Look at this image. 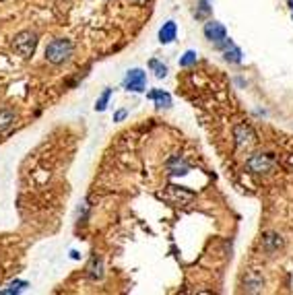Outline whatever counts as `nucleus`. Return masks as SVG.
<instances>
[{
  "label": "nucleus",
  "mask_w": 293,
  "mask_h": 295,
  "mask_svg": "<svg viewBox=\"0 0 293 295\" xmlns=\"http://www.w3.org/2000/svg\"><path fill=\"white\" fill-rule=\"evenodd\" d=\"M75 54V44L66 38H56L46 46V60L50 64H64L73 58Z\"/></svg>",
  "instance_id": "obj_1"
},
{
  "label": "nucleus",
  "mask_w": 293,
  "mask_h": 295,
  "mask_svg": "<svg viewBox=\"0 0 293 295\" xmlns=\"http://www.w3.org/2000/svg\"><path fill=\"white\" fill-rule=\"evenodd\" d=\"M38 33L31 31V29H23L15 36L13 40V50L17 52V56H21L23 60H29L33 54H36V48H38Z\"/></svg>",
  "instance_id": "obj_2"
},
{
  "label": "nucleus",
  "mask_w": 293,
  "mask_h": 295,
  "mask_svg": "<svg viewBox=\"0 0 293 295\" xmlns=\"http://www.w3.org/2000/svg\"><path fill=\"white\" fill-rule=\"evenodd\" d=\"M246 169L250 173H272L277 169V161L270 153H254L246 159Z\"/></svg>",
  "instance_id": "obj_3"
},
{
  "label": "nucleus",
  "mask_w": 293,
  "mask_h": 295,
  "mask_svg": "<svg viewBox=\"0 0 293 295\" xmlns=\"http://www.w3.org/2000/svg\"><path fill=\"white\" fill-rule=\"evenodd\" d=\"M233 141H235V147L237 149H252L258 141V136L254 132V128L246 122L242 124H235L233 126Z\"/></svg>",
  "instance_id": "obj_4"
},
{
  "label": "nucleus",
  "mask_w": 293,
  "mask_h": 295,
  "mask_svg": "<svg viewBox=\"0 0 293 295\" xmlns=\"http://www.w3.org/2000/svg\"><path fill=\"white\" fill-rule=\"evenodd\" d=\"M122 85H124L126 91L143 93L147 89V73L143 71V68H130L124 77V81H122Z\"/></svg>",
  "instance_id": "obj_5"
},
{
  "label": "nucleus",
  "mask_w": 293,
  "mask_h": 295,
  "mask_svg": "<svg viewBox=\"0 0 293 295\" xmlns=\"http://www.w3.org/2000/svg\"><path fill=\"white\" fill-rule=\"evenodd\" d=\"M161 196H163L167 202H171V204H188V202L194 200L196 194L192 192V190L184 188V186H174V184H169Z\"/></svg>",
  "instance_id": "obj_6"
},
{
  "label": "nucleus",
  "mask_w": 293,
  "mask_h": 295,
  "mask_svg": "<svg viewBox=\"0 0 293 295\" xmlns=\"http://www.w3.org/2000/svg\"><path fill=\"white\" fill-rule=\"evenodd\" d=\"M202 33H204V38L209 40L211 44H215V46H219V44H223L227 40V31L219 21H206Z\"/></svg>",
  "instance_id": "obj_7"
},
{
  "label": "nucleus",
  "mask_w": 293,
  "mask_h": 295,
  "mask_svg": "<svg viewBox=\"0 0 293 295\" xmlns=\"http://www.w3.org/2000/svg\"><path fill=\"white\" fill-rule=\"evenodd\" d=\"M217 48L223 52V58H225L227 62H231V64H239V62H242V50H239L231 40H225L223 44H219Z\"/></svg>",
  "instance_id": "obj_8"
},
{
  "label": "nucleus",
  "mask_w": 293,
  "mask_h": 295,
  "mask_svg": "<svg viewBox=\"0 0 293 295\" xmlns=\"http://www.w3.org/2000/svg\"><path fill=\"white\" fill-rule=\"evenodd\" d=\"M167 171L171 176H186L190 171V165L186 163V159H182L180 155H174V157L167 159Z\"/></svg>",
  "instance_id": "obj_9"
},
{
  "label": "nucleus",
  "mask_w": 293,
  "mask_h": 295,
  "mask_svg": "<svg viewBox=\"0 0 293 295\" xmlns=\"http://www.w3.org/2000/svg\"><path fill=\"white\" fill-rule=\"evenodd\" d=\"M147 97L151 101H155V106L157 108H165V110L171 108V95L167 91H163V89H153V91L147 93Z\"/></svg>",
  "instance_id": "obj_10"
},
{
  "label": "nucleus",
  "mask_w": 293,
  "mask_h": 295,
  "mask_svg": "<svg viewBox=\"0 0 293 295\" xmlns=\"http://www.w3.org/2000/svg\"><path fill=\"white\" fill-rule=\"evenodd\" d=\"M176 38H178V25L174 21L163 23V27L159 29V42L165 46V44H171Z\"/></svg>",
  "instance_id": "obj_11"
},
{
  "label": "nucleus",
  "mask_w": 293,
  "mask_h": 295,
  "mask_svg": "<svg viewBox=\"0 0 293 295\" xmlns=\"http://www.w3.org/2000/svg\"><path fill=\"white\" fill-rule=\"evenodd\" d=\"M281 246H283L281 235H277V233H264V237H262V248H264V252L274 254Z\"/></svg>",
  "instance_id": "obj_12"
},
{
  "label": "nucleus",
  "mask_w": 293,
  "mask_h": 295,
  "mask_svg": "<svg viewBox=\"0 0 293 295\" xmlns=\"http://www.w3.org/2000/svg\"><path fill=\"white\" fill-rule=\"evenodd\" d=\"M87 276L91 281H99L101 276H103V260L99 256H93L91 258V262L87 266Z\"/></svg>",
  "instance_id": "obj_13"
},
{
  "label": "nucleus",
  "mask_w": 293,
  "mask_h": 295,
  "mask_svg": "<svg viewBox=\"0 0 293 295\" xmlns=\"http://www.w3.org/2000/svg\"><path fill=\"white\" fill-rule=\"evenodd\" d=\"M15 122H17V114L13 110H9V108L0 110V132L11 130L15 126Z\"/></svg>",
  "instance_id": "obj_14"
},
{
  "label": "nucleus",
  "mask_w": 293,
  "mask_h": 295,
  "mask_svg": "<svg viewBox=\"0 0 293 295\" xmlns=\"http://www.w3.org/2000/svg\"><path fill=\"white\" fill-rule=\"evenodd\" d=\"M262 285H264V281L260 279V276H256V272H250L248 276H246V281H244V289L246 291H260L262 289Z\"/></svg>",
  "instance_id": "obj_15"
},
{
  "label": "nucleus",
  "mask_w": 293,
  "mask_h": 295,
  "mask_svg": "<svg viewBox=\"0 0 293 295\" xmlns=\"http://www.w3.org/2000/svg\"><path fill=\"white\" fill-rule=\"evenodd\" d=\"M29 287V283L27 281H13V283H9L5 289H0V293H3V295H17V293H23L25 289Z\"/></svg>",
  "instance_id": "obj_16"
},
{
  "label": "nucleus",
  "mask_w": 293,
  "mask_h": 295,
  "mask_svg": "<svg viewBox=\"0 0 293 295\" xmlns=\"http://www.w3.org/2000/svg\"><path fill=\"white\" fill-rule=\"evenodd\" d=\"M196 62H198V54H196L194 50H186L184 56L180 58V66H182V68H190V66H194Z\"/></svg>",
  "instance_id": "obj_17"
},
{
  "label": "nucleus",
  "mask_w": 293,
  "mask_h": 295,
  "mask_svg": "<svg viewBox=\"0 0 293 295\" xmlns=\"http://www.w3.org/2000/svg\"><path fill=\"white\" fill-rule=\"evenodd\" d=\"M149 68L155 73V77H157V79H165L167 77V66L163 62H159V60H155V58L149 60Z\"/></svg>",
  "instance_id": "obj_18"
},
{
  "label": "nucleus",
  "mask_w": 293,
  "mask_h": 295,
  "mask_svg": "<svg viewBox=\"0 0 293 295\" xmlns=\"http://www.w3.org/2000/svg\"><path fill=\"white\" fill-rule=\"evenodd\" d=\"M110 97H112V89L110 87H106V89H103V93L99 95V99L95 101V110L97 112H103L108 108V103H110Z\"/></svg>",
  "instance_id": "obj_19"
},
{
  "label": "nucleus",
  "mask_w": 293,
  "mask_h": 295,
  "mask_svg": "<svg viewBox=\"0 0 293 295\" xmlns=\"http://www.w3.org/2000/svg\"><path fill=\"white\" fill-rule=\"evenodd\" d=\"M209 11H211V9H209V0H202V3H200V11L196 13V17H198V19H202V17L209 13Z\"/></svg>",
  "instance_id": "obj_20"
},
{
  "label": "nucleus",
  "mask_w": 293,
  "mask_h": 295,
  "mask_svg": "<svg viewBox=\"0 0 293 295\" xmlns=\"http://www.w3.org/2000/svg\"><path fill=\"white\" fill-rule=\"evenodd\" d=\"M128 116V112L126 110H118L116 114H114V122H122V120Z\"/></svg>",
  "instance_id": "obj_21"
},
{
  "label": "nucleus",
  "mask_w": 293,
  "mask_h": 295,
  "mask_svg": "<svg viewBox=\"0 0 293 295\" xmlns=\"http://www.w3.org/2000/svg\"><path fill=\"white\" fill-rule=\"evenodd\" d=\"M130 3H134L136 7H145L147 3H151V0H130Z\"/></svg>",
  "instance_id": "obj_22"
},
{
  "label": "nucleus",
  "mask_w": 293,
  "mask_h": 295,
  "mask_svg": "<svg viewBox=\"0 0 293 295\" xmlns=\"http://www.w3.org/2000/svg\"><path fill=\"white\" fill-rule=\"evenodd\" d=\"M287 5L291 7V11H293V0H287Z\"/></svg>",
  "instance_id": "obj_23"
}]
</instances>
